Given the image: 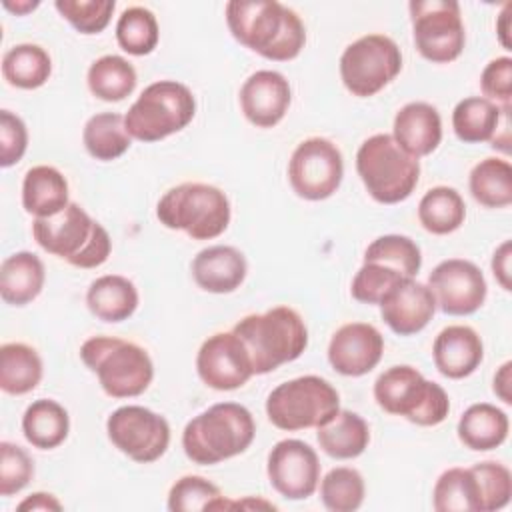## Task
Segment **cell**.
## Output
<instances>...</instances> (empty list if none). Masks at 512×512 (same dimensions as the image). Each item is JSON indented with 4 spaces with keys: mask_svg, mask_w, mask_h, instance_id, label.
<instances>
[{
    "mask_svg": "<svg viewBox=\"0 0 512 512\" xmlns=\"http://www.w3.org/2000/svg\"><path fill=\"white\" fill-rule=\"evenodd\" d=\"M226 24L242 46L274 62L294 60L306 44L300 16L276 0H232Z\"/></svg>",
    "mask_w": 512,
    "mask_h": 512,
    "instance_id": "1",
    "label": "cell"
},
{
    "mask_svg": "<svg viewBox=\"0 0 512 512\" xmlns=\"http://www.w3.org/2000/svg\"><path fill=\"white\" fill-rule=\"evenodd\" d=\"M254 436L256 424L246 406L218 402L184 426L182 448L194 464L210 466L246 452Z\"/></svg>",
    "mask_w": 512,
    "mask_h": 512,
    "instance_id": "2",
    "label": "cell"
},
{
    "mask_svg": "<svg viewBox=\"0 0 512 512\" xmlns=\"http://www.w3.org/2000/svg\"><path fill=\"white\" fill-rule=\"evenodd\" d=\"M232 332L244 342L254 374H268L300 358L308 346L306 324L290 306L248 314L234 324Z\"/></svg>",
    "mask_w": 512,
    "mask_h": 512,
    "instance_id": "3",
    "label": "cell"
},
{
    "mask_svg": "<svg viewBox=\"0 0 512 512\" xmlns=\"http://www.w3.org/2000/svg\"><path fill=\"white\" fill-rule=\"evenodd\" d=\"M32 236L42 250L76 268L102 266L112 252L108 230L76 202H70L54 216L36 218Z\"/></svg>",
    "mask_w": 512,
    "mask_h": 512,
    "instance_id": "4",
    "label": "cell"
},
{
    "mask_svg": "<svg viewBox=\"0 0 512 512\" xmlns=\"http://www.w3.org/2000/svg\"><path fill=\"white\" fill-rule=\"evenodd\" d=\"M80 358L112 398L140 396L154 378L150 354L142 346L116 336L88 338L80 346Z\"/></svg>",
    "mask_w": 512,
    "mask_h": 512,
    "instance_id": "5",
    "label": "cell"
},
{
    "mask_svg": "<svg viewBox=\"0 0 512 512\" xmlns=\"http://www.w3.org/2000/svg\"><path fill=\"white\" fill-rule=\"evenodd\" d=\"M156 216L170 230H182L194 240H212L230 224V200L212 184L184 182L164 192Z\"/></svg>",
    "mask_w": 512,
    "mask_h": 512,
    "instance_id": "6",
    "label": "cell"
},
{
    "mask_svg": "<svg viewBox=\"0 0 512 512\" xmlns=\"http://www.w3.org/2000/svg\"><path fill=\"white\" fill-rule=\"evenodd\" d=\"M356 172L376 202L398 204L414 192L420 162L402 150L392 134H374L356 152Z\"/></svg>",
    "mask_w": 512,
    "mask_h": 512,
    "instance_id": "7",
    "label": "cell"
},
{
    "mask_svg": "<svg viewBox=\"0 0 512 512\" xmlns=\"http://www.w3.org/2000/svg\"><path fill=\"white\" fill-rule=\"evenodd\" d=\"M374 400L384 412L418 426H436L450 412L446 390L408 364L392 366L376 378Z\"/></svg>",
    "mask_w": 512,
    "mask_h": 512,
    "instance_id": "8",
    "label": "cell"
},
{
    "mask_svg": "<svg viewBox=\"0 0 512 512\" xmlns=\"http://www.w3.org/2000/svg\"><path fill=\"white\" fill-rule=\"evenodd\" d=\"M194 114L196 98L186 84L158 80L146 86L128 108L124 124L134 140L158 142L186 128Z\"/></svg>",
    "mask_w": 512,
    "mask_h": 512,
    "instance_id": "9",
    "label": "cell"
},
{
    "mask_svg": "<svg viewBox=\"0 0 512 512\" xmlns=\"http://www.w3.org/2000/svg\"><path fill=\"white\" fill-rule=\"evenodd\" d=\"M338 410V390L328 380L314 374L282 382L266 398L268 420L286 432L318 428Z\"/></svg>",
    "mask_w": 512,
    "mask_h": 512,
    "instance_id": "10",
    "label": "cell"
},
{
    "mask_svg": "<svg viewBox=\"0 0 512 512\" xmlns=\"http://www.w3.org/2000/svg\"><path fill=\"white\" fill-rule=\"evenodd\" d=\"M402 70L398 44L384 34H366L348 44L340 56V78L358 98L378 94Z\"/></svg>",
    "mask_w": 512,
    "mask_h": 512,
    "instance_id": "11",
    "label": "cell"
},
{
    "mask_svg": "<svg viewBox=\"0 0 512 512\" xmlns=\"http://www.w3.org/2000/svg\"><path fill=\"white\" fill-rule=\"evenodd\" d=\"M416 50L434 64L456 60L466 44L460 4L454 0H412L408 4Z\"/></svg>",
    "mask_w": 512,
    "mask_h": 512,
    "instance_id": "12",
    "label": "cell"
},
{
    "mask_svg": "<svg viewBox=\"0 0 512 512\" xmlns=\"http://www.w3.org/2000/svg\"><path fill=\"white\" fill-rule=\"evenodd\" d=\"M344 158L340 148L322 136L302 140L290 156L288 180L304 200H326L342 184Z\"/></svg>",
    "mask_w": 512,
    "mask_h": 512,
    "instance_id": "13",
    "label": "cell"
},
{
    "mask_svg": "<svg viewBox=\"0 0 512 512\" xmlns=\"http://www.w3.org/2000/svg\"><path fill=\"white\" fill-rule=\"evenodd\" d=\"M106 432L110 442L138 464L156 462L170 444L168 420L138 404L116 408L106 420Z\"/></svg>",
    "mask_w": 512,
    "mask_h": 512,
    "instance_id": "14",
    "label": "cell"
},
{
    "mask_svg": "<svg viewBox=\"0 0 512 512\" xmlns=\"http://www.w3.org/2000/svg\"><path fill=\"white\" fill-rule=\"evenodd\" d=\"M272 488L288 500L310 498L320 482V460L304 440L286 438L272 446L266 464Z\"/></svg>",
    "mask_w": 512,
    "mask_h": 512,
    "instance_id": "15",
    "label": "cell"
},
{
    "mask_svg": "<svg viewBox=\"0 0 512 512\" xmlns=\"http://www.w3.org/2000/svg\"><path fill=\"white\" fill-rule=\"evenodd\" d=\"M436 306L450 316L474 314L486 300L488 286L482 270L464 258L442 260L428 276Z\"/></svg>",
    "mask_w": 512,
    "mask_h": 512,
    "instance_id": "16",
    "label": "cell"
},
{
    "mask_svg": "<svg viewBox=\"0 0 512 512\" xmlns=\"http://www.w3.org/2000/svg\"><path fill=\"white\" fill-rule=\"evenodd\" d=\"M196 372L208 388L222 392L236 390L254 376L248 350L234 332H216L202 342Z\"/></svg>",
    "mask_w": 512,
    "mask_h": 512,
    "instance_id": "17",
    "label": "cell"
},
{
    "mask_svg": "<svg viewBox=\"0 0 512 512\" xmlns=\"http://www.w3.org/2000/svg\"><path fill=\"white\" fill-rule=\"evenodd\" d=\"M384 352L380 330L366 322L340 326L328 344V362L342 376H364L374 370Z\"/></svg>",
    "mask_w": 512,
    "mask_h": 512,
    "instance_id": "18",
    "label": "cell"
},
{
    "mask_svg": "<svg viewBox=\"0 0 512 512\" xmlns=\"http://www.w3.org/2000/svg\"><path fill=\"white\" fill-rule=\"evenodd\" d=\"M292 90L284 74L276 70H258L250 74L240 88V108L256 128L276 126L288 112Z\"/></svg>",
    "mask_w": 512,
    "mask_h": 512,
    "instance_id": "19",
    "label": "cell"
},
{
    "mask_svg": "<svg viewBox=\"0 0 512 512\" xmlns=\"http://www.w3.org/2000/svg\"><path fill=\"white\" fill-rule=\"evenodd\" d=\"M382 320L398 336L418 334L428 326L436 312V298L428 284L414 278L402 280L378 304Z\"/></svg>",
    "mask_w": 512,
    "mask_h": 512,
    "instance_id": "20",
    "label": "cell"
},
{
    "mask_svg": "<svg viewBox=\"0 0 512 512\" xmlns=\"http://www.w3.org/2000/svg\"><path fill=\"white\" fill-rule=\"evenodd\" d=\"M434 366L446 378L470 376L484 358V344L478 332L464 324H452L438 332L432 344Z\"/></svg>",
    "mask_w": 512,
    "mask_h": 512,
    "instance_id": "21",
    "label": "cell"
},
{
    "mask_svg": "<svg viewBox=\"0 0 512 512\" xmlns=\"http://www.w3.org/2000/svg\"><path fill=\"white\" fill-rule=\"evenodd\" d=\"M392 138L410 156H428L442 142V118L428 102H408L394 116Z\"/></svg>",
    "mask_w": 512,
    "mask_h": 512,
    "instance_id": "22",
    "label": "cell"
},
{
    "mask_svg": "<svg viewBox=\"0 0 512 512\" xmlns=\"http://www.w3.org/2000/svg\"><path fill=\"white\" fill-rule=\"evenodd\" d=\"M248 264L244 254L226 244L200 250L192 260L194 282L212 294H230L244 282Z\"/></svg>",
    "mask_w": 512,
    "mask_h": 512,
    "instance_id": "23",
    "label": "cell"
},
{
    "mask_svg": "<svg viewBox=\"0 0 512 512\" xmlns=\"http://www.w3.org/2000/svg\"><path fill=\"white\" fill-rule=\"evenodd\" d=\"M68 204V180L58 168L38 164L24 174L22 206L28 214L48 218L62 212Z\"/></svg>",
    "mask_w": 512,
    "mask_h": 512,
    "instance_id": "24",
    "label": "cell"
},
{
    "mask_svg": "<svg viewBox=\"0 0 512 512\" xmlns=\"http://www.w3.org/2000/svg\"><path fill=\"white\" fill-rule=\"evenodd\" d=\"M46 270L42 260L28 250L14 252L0 266V296L6 304L26 306L44 288Z\"/></svg>",
    "mask_w": 512,
    "mask_h": 512,
    "instance_id": "25",
    "label": "cell"
},
{
    "mask_svg": "<svg viewBox=\"0 0 512 512\" xmlns=\"http://www.w3.org/2000/svg\"><path fill=\"white\" fill-rule=\"evenodd\" d=\"M508 414L494 404L478 402L464 410L456 432L460 442L476 452H488L504 444L508 438Z\"/></svg>",
    "mask_w": 512,
    "mask_h": 512,
    "instance_id": "26",
    "label": "cell"
},
{
    "mask_svg": "<svg viewBox=\"0 0 512 512\" xmlns=\"http://www.w3.org/2000/svg\"><path fill=\"white\" fill-rule=\"evenodd\" d=\"M86 306L102 322H122L136 312L138 290L126 276L104 274L88 286Z\"/></svg>",
    "mask_w": 512,
    "mask_h": 512,
    "instance_id": "27",
    "label": "cell"
},
{
    "mask_svg": "<svg viewBox=\"0 0 512 512\" xmlns=\"http://www.w3.org/2000/svg\"><path fill=\"white\" fill-rule=\"evenodd\" d=\"M316 430L322 452L336 460L358 458L370 444V428L366 420L352 410H338Z\"/></svg>",
    "mask_w": 512,
    "mask_h": 512,
    "instance_id": "28",
    "label": "cell"
},
{
    "mask_svg": "<svg viewBox=\"0 0 512 512\" xmlns=\"http://www.w3.org/2000/svg\"><path fill=\"white\" fill-rule=\"evenodd\" d=\"M22 432L34 448H58L70 432L68 410L50 398L34 400L22 416Z\"/></svg>",
    "mask_w": 512,
    "mask_h": 512,
    "instance_id": "29",
    "label": "cell"
},
{
    "mask_svg": "<svg viewBox=\"0 0 512 512\" xmlns=\"http://www.w3.org/2000/svg\"><path fill=\"white\" fill-rule=\"evenodd\" d=\"M484 96H470L460 100L452 110V128L458 140L466 144L490 142L498 132L502 110Z\"/></svg>",
    "mask_w": 512,
    "mask_h": 512,
    "instance_id": "30",
    "label": "cell"
},
{
    "mask_svg": "<svg viewBox=\"0 0 512 512\" xmlns=\"http://www.w3.org/2000/svg\"><path fill=\"white\" fill-rule=\"evenodd\" d=\"M42 380V358L24 342L0 346V388L6 394L22 396L32 392Z\"/></svg>",
    "mask_w": 512,
    "mask_h": 512,
    "instance_id": "31",
    "label": "cell"
},
{
    "mask_svg": "<svg viewBox=\"0 0 512 512\" xmlns=\"http://www.w3.org/2000/svg\"><path fill=\"white\" fill-rule=\"evenodd\" d=\"M82 142L92 158L110 162L120 158L132 146V136L126 130L122 114L100 112L90 116L84 124Z\"/></svg>",
    "mask_w": 512,
    "mask_h": 512,
    "instance_id": "32",
    "label": "cell"
},
{
    "mask_svg": "<svg viewBox=\"0 0 512 512\" xmlns=\"http://www.w3.org/2000/svg\"><path fill=\"white\" fill-rule=\"evenodd\" d=\"M464 218V198L452 186H434L420 198L418 220L430 234H450L464 224Z\"/></svg>",
    "mask_w": 512,
    "mask_h": 512,
    "instance_id": "33",
    "label": "cell"
},
{
    "mask_svg": "<svg viewBox=\"0 0 512 512\" xmlns=\"http://www.w3.org/2000/svg\"><path fill=\"white\" fill-rule=\"evenodd\" d=\"M50 74V54L38 44H16L2 56V76L8 84L16 88H40L46 84Z\"/></svg>",
    "mask_w": 512,
    "mask_h": 512,
    "instance_id": "34",
    "label": "cell"
},
{
    "mask_svg": "<svg viewBox=\"0 0 512 512\" xmlns=\"http://www.w3.org/2000/svg\"><path fill=\"white\" fill-rule=\"evenodd\" d=\"M86 82L96 98L104 102H120L134 92L138 76L126 58L106 54L90 64Z\"/></svg>",
    "mask_w": 512,
    "mask_h": 512,
    "instance_id": "35",
    "label": "cell"
},
{
    "mask_svg": "<svg viewBox=\"0 0 512 512\" xmlns=\"http://www.w3.org/2000/svg\"><path fill=\"white\" fill-rule=\"evenodd\" d=\"M472 198L484 208H506L512 204V166L504 158H484L468 178Z\"/></svg>",
    "mask_w": 512,
    "mask_h": 512,
    "instance_id": "36",
    "label": "cell"
},
{
    "mask_svg": "<svg viewBox=\"0 0 512 512\" xmlns=\"http://www.w3.org/2000/svg\"><path fill=\"white\" fill-rule=\"evenodd\" d=\"M432 506L438 512H482L472 470L458 466L444 470L434 484Z\"/></svg>",
    "mask_w": 512,
    "mask_h": 512,
    "instance_id": "37",
    "label": "cell"
},
{
    "mask_svg": "<svg viewBox=\"0 0 512 512\" xmlns=\"http://www.w3.org/2000/svg\"><path fill=\"white\" fill-rule=\"evenodd\" d=\"M118 46L132 56L150 54L160 40L156 16L144 6L126 8L116 22Z\"/></svg>",
    "mask_w": 512,
    "mask_h": 512,
    "instance_id": "38",
    "label": "cell"
},
{
    "mask_svg": "<svg viewBox=\"0 0 512 512\" xmlns=\"http://www.w3.org/2000/svg\"><path fill=\"white\" fill-rule=\"evenodd\" d=\"M364 262H376L400 272L406 278H414L422 266V252L418 244L402 234H384L368 244Z\"/></svg>",
    "mask_w": 512,
    "mask_h": 512,
    "instance_id": "39",
    "label": "cell"
},
{
    "mask_svg": "<svg viewBox=\"0 0 512 512\" xmlns=\"http://www.w3.org/2000/svg\"><path fill=\"white\" fill-rule=\"evenodd\" d=\"M230 500H226L216 484L210 480L188 474L178 478L168 492L170 512H196V510H228Z\"/></svg>",
    "mask_w": 512,
    "mask_h": 512,
    "instance_id": "40",
    "label": "cell"
},
{
    "mask_svg": "<svg viewBox=\"0 0 512 512\" xmlns=\"http://www.w3.org/2000/svg\"><path fill=\"white\" fill-rule=\"evenodd\" d=\"M364 494V478L356 468H332L320 482V498L330 512L358 510L364 502Z\"/></svg>",
    "mask_w": 512,
    "mask_h": 512,
    "instance_id": "41",
    "label": "cell"
},
{
    "mask_svg": "<svg viewBox=\"0 0 512 512\" xmlns=\"http://www.w3.org/2000/svg\"><path fill=\"white\" fill-rule=\"evenodd\" d=\"M478 492H480V510L494 512L504 508L512 496V474L510 470L494 460H484L470 466Z\"/></svg>",
    "mask_w": 512,
    "mask_h": 512,
    "instance_id": "42",
    "label": "cell"
},
{
    "mask_svg": "<svg viewBox=\"0 0 512 512\" xmlns=\"http://www.w3.org/2000/svg\"><path fill=\"white\" fill-rule=\"evenodd\" d=\"M56 10L80 34H100L112 18L114 0H56Z\"/></svg>",
    "mask_w": 512,
    "mask_h": 512,
    "instance_id": "43",
    "label": "cell"
},
{
    "mask_svg": "<svg viewBox=\"0 0 512 512\" xmlns=\"http://www.w3.org/2000/svg\"><path fill=\"white\" fill-rule=\"evenodd\" d=\"M402 280H406V276H402L400 272L388 266H382L376 262H364L352 280L350 292H352V298L362 304H380L384 296L392 288H396Z\"/></svg>",
    "mask_w": 512,
    "mask_h": 512,
    "instance_id": "44",
    "label": "cell"
},
{
    "mask_svg": "<svg viewBox=\"0 0 512 512\" xmlns=\"http://www.w3.org/2000/svg\"><path fill=\"white\" fill-rule=\"evenodd\" d=\"M34 476L30 454L12 442H0V496H12L24 490Z\"/></svg>",
    "mask_w": 512,
    "mask_h": 512,
    "instance_id": "45",
    "label": "cell"
},
{
    "mask_svg": "<svg viewBox=\"0 0 512 512\" xmlns=\"http://www.w3.org/2000/svg\"><path fill=\"white\" fill-rule=\"evenodd\" d=\"M28 148V130L24 120L10 112H0V166L10 168L22 160Z\"/></svg>",
    "mask_w": 512,
    "mask_h": 512,
    "instance_id": "46",
    "label": "cell"
},
{
    "mask_svg": "<svg viewBox=\"0 0 512 512\" xmlns=\"http://www.w3.org/2000/svg\"><path fill=\"white\" fill-rule=\"evenodd\" d=\"M480 88L484 98L498 106L512 102V58L500 56L490 60L480 74Z\"/></svg>",
    "mask_w": 512,
    "mask_h": 512,
    "instance_id": "47",
    "label": "cell"
},
{
    "mask_svg": "<svg viewBox=\"0 0 512 512\" xmlns=\"http://www.w3.org/2000/svg\"><path fill=\"white\" fill-rule=\"evenodd\" d=\"M492 272L504 290H510V240H504L492 256Z\"/></svg>",
    "mask_w": 512,
    "mask_h": 512,
    "instance_id": "48",
    "label": "cell"
},
{
    "mask_svg": "<svg viewBox=\"0 0 512 512\" xmlns=\"http://www.w3.org/2000/svg\"><path fill=\"white\" fill-rule=\"evenodd\" d=\"M20 512H26V510H62V504L58 502L56 496L48 494V492H34L30 494L28 498H24L18 506H16Z\"/></svg>",
    "mask_w": 512,
    "mask_h": 512,
    "instance_id": "49",
    "label": "cell"
},
{
    "mask_svg": "<svg viewBox=\"0 0 512 512\" xmlns=\"http://www.w3.org/2000/svg\"><path fill=\"white\" fill-rule=\"evenodd\" d=\"M510 370H512V362H504L498 372L494 374V394L504 402V404H512V394H510V382H512V376H510Z\"/></svg>",
    "mask_w": 512,
    "mask_h": 512,
    "instance_id": "50",
    "label": "cell"
},
{
    "mask_svg": "<svg viewBox=\"0 0 512 512\" xmlns=\"http://www.w3.org/2000/svg\"><path fill=\"white\" fill-rule=\"evenodd\" d=\"M510 12H512V4H504L502 12L498 14V22H496V32H498V40L506 50H512V42H510Z\"/></svg>",
    "mask_w": 512,
    "mask_h": 512,
    "instance_id": "51",
    "label": "cell"
},
{
    "mask_svg": "<svg viewBox=\"0 0 512 512\" xmlns=\"http://www.w3.org/2000/svg\"><path fill=\"white\" fill-rule=\"evenodd\" d=\"M38 0H34V2H30V0H24V2H16V4H12V2H4V8L6 10H10V12H16V14H26V12H30V10H34V8H38Z\"/></svg>",
    "mask_w": 512,
    "mask_h": 512,
    "instance_id": "52",
    "label": "cell"
}]
</instances>
